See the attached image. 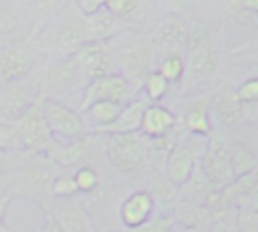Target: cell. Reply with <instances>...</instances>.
<instances>
[{"label": "cell", "mask_w": 258, "mask_h": 232, "mask_svg": "<svg viewBox=\"0 0 258 232\" xmlns=\"http://www.w3.org/2000/svg\"><path fill=\"white\" fill-rule=\"evenodd\" d=\"M60 167L52 163L46 155L24 153L18 169L8 182L6 196L12 200H30L44 208L50 200V184Z\"/></svg>", "instance_id": "1"}, {"label": "cell", "mask_w": 258, "mask_h": 232, "mask_svg": "<svg viewBox=\"0 0 258 232\" xmlns=\"http://www.w3.org/2000/svg\"><path fill=\"white\" fill-rule=\"evenodd\" d=\"M183 50H185L183 77L179 83H181V93H189L191 89L208 83L216 75L220 63L218 40L210 30L202 26H191Z\"/></svg>", "instance_id": "2"}, {"label": "cell", "mask_w": 258, "mask_h": 232, "mask_svg": "<svg viewBox=\"0 0 258 232\" xmlns=\"http://www.w3.org/2000/svg\"><path fill=\"white\" fill-rule=\"evenodd\" d=\"M26 85L34 99H46L60 93H71L87 85L83 71L79 69L77 61L71 56H56L40 69H34L26 79Z\"/></svg>", "instance_id": "3"}, {"label": "cell", "mask_w": 258, "mask_h": 232, "mask_svg": "<svg viewBox=\"0 0 258 232\" xmlns=\"http://www.w3.org/2000/svg\"><path fill=\"white\" fill-rule=\"evenodd\" d=\"M40 48L56 56H71L83 42V14L71 2L54 20H50L40 32Z\"/></svg>", "instance_id": "4"}, {"label": "cell", "mask_w": 258, "mask_h": 232, "mask_svg": "<svg viewBox=\"0 0 258 232\" xmlns=\"http://www.w3.org/2000/svg\"><path fill=\"white\" fill-rule=\"evenodd\" d=\"M42 48L40 38L34 32H28L20 40L2 42L0 44V83H16L24 81L38 63Z\"/></svg>", "instance_id": "5"}, {"label": "cell", "mask_w": 258, "mask_h": 232, "mask_svg": "<svg viewBox=\"0 0 258 232\" xmlns=\"http://www.w3.org/2000/svg\"><path fill=\"white\" fill-rule=\"evenodd\" d=\"M103 151L107 161L121 173H137L147 165L149 139L141 133L105 135Z\"/></svg>", "instance_id": "6"}, {"label": "cell", "mask_w": 258, "mask_h": 232, "mask_svg": "<svg viewBox=\"0 0 258 232\" xmlns=\"http://www.w3.org/2000/svg\"><path fill=\"white\" fill-rule=\"evenodd\" d=\"M113 52L117 63V75H121L129 83V87L135 93H139L145 75L153 71V52L149 46V38L133 34L123 48Z\"/></svg>", "instance_id": "7"}, {"label": "cell", "mask_w": 258, "mask_h": 232, "mask_svg": "<svg viewBox=\"0 0 258 232\" xmlns=\"http://www.w3.org/2000/svg\"><path fill=\"white\" fill-rule=\"evenodd\" d=\"M40 107H42V117L46 121V127L52 139L67 143V141L83 139L91 133L83 115L77 109L69 107L64 101L46 97L40 101Z\"/></svg>", "instance_id": "8"}, {"label": "cell", "mask_w": 258, "mask_h": 232, "mask_svg": "<svg viewBox=\"0 0 258 232\" xmlns=\"http://www.w3.org/2000/svg\"><path fill=\"white\" fill-rule=\"evenodd\" d=\"M206 143H208V139L189 135V137H181V139L167 151L163 173L169 178V182H171L173 186L179 188V186L194 173V169L198 167L200 157H202V153H204V149H206Z\"/></svg>", "instance_id": "9"}, {"label": "cell", "mask_w": 258, "mask_h": 232, "mask_svg": "<svg viewBox=\"0 0 258 232\" xmlns=\"http://www.w3.org/2000/svg\"><path fill=\"white\" fill-rule=\"evenodd\" d=\"M42 99H34L28 109L14 121V127L18 131V139H20V149L24 153H40L44 155V151L50 147V143L54 141L46 121L42 117V107H40Z\"/></svg>", "instance_id": "10"}, {"label": "cell", "mask_w": 258, "mask_h": 232, "mask_svg": "<svg viewBox=\"0 0 258 232\" xmlns=\"http://www.w3.org/2000/svg\"><path fill=\"white\" fill-rule=\"evenodd\" d=\"M200 171L206 176V180L216 186L218 190L234 180L232 163H230V139H216L210 137L206 143V149L198 163Z\"/></svg>", "instance_id": "11"}, {"label": "cell", "mask_w": 258, "mask_h": 232, "mask_svg": "<svg viewBox=\"0 0 258 232\" xmlns=\"http://www.w3.org/2000/svg\"><path fill=\"white\" fill-rule=\"evenodd\" d=\"M73 59L77 61V65L83 71L87 81L109 77V75L117 73L115 52L109 42H83L73 52Z\"/></svg>", "instance_id": "12"}, {"label": "cell", "mask_w": 258, "mask_h": 232, "mask_svg": "<svg viewBox=\"0 0 258 232\" xmlns=\"http://www.w3.org/2000/svg\"><path fill=\"white\" fill-rule=\"evenodd\" d=\"M133 97H137V93L129 87V83L121 77V75H109V77H101V79H93L87 81V85L81 91V105H79V113L83 109H87L89 105L97 103V101H113V103H129Z\"/></svg>", "instance_id": "13"}, {"label": "cell", "mask_w": 258, "mask_h": 232, "mask_svg": "<svg viewBox=\"0 0 258 232\" xmlns=\"http://www.w3.org/2000/svg\"><path fill=\"white\" fill-rule=\"evenodd\" d=\"M60 232H95V224L87 208L77 200H48L44 208Z\"/></svg>", "instance_id": "14"}, {"label": "cell", "mask_w": 258, "mask_h": 232, "mask_svg": "<svg viewBox=\"0 0 258 232\" xmlns=\"http://www.w3.org/2000/svg\"><path fill=\"white\" fill-rule=\"evenodd\" d=\"M189 32H191V26L177 18V16H167L163 18V22L157 26L155 34L151 36L149 40V46H151V52H153V59L155 56H165V54H181V50L185 48V42L189 38Z\"/></svg>", "instance_id": "15"}, {"label": "cell", "mask_w": 258, "mask_h": 232, "mask_svg": "<svg viewBox=\"0 0 258 232\" xmlns=\"http://www.w3.org/2000/svg\"><path fill=\"white\" fill-rule=\"evenodd\" d=\"M30 32V0L0 2V40H20Z\"/></svg>", "instance_id": "16"}, {"label": "cell", "mask_w": 258, "mask_h": 232, "mask_svg": "<svg viewBox=\"0 0 258 232\" xmlns=\"http://www.w3.org/2000/svg\"><path fill=\"white\" fill-rule=\"evenodd\" d=\"M244 105L238 101L236 89L232 83L222 81L214 93H210V119L220 123L222 127H232L242 123Z\"/></svg>", "instance_id": "17"}, {"label": "cell", "mask_w": 258, "mask_h": 232, "mask_svg": "<svg viewBox=\"0 0 258 232\" xmlns=\"http://www.w3.org/2000/svg\"><path fill=\"white\" fill-rule=\"evenodd\" d=\"M181 129L189 135L210 139L214 135V123L210 119V95L191 97L181 111Z\"/></svg>", "instance_id": "18"}, {"label": "cell", "mask_w": 258, "mask_h": 232, "mask_svg": "<svg viewBox=\"0 0 258 232\" xmlns=\"http://www.w3.org/2000/svg\"><path fill=\"white\" fill-rule=\"evenodd\" d=\"M34 101L26 81L6 83L0 87V121L14 123Z\"/></svg>", "instance_id": "19"}, {"label": "cell", "mask_w": 258, "mask_h": 232, "mask_svg": "<svg viewBox=\"0 0 258 232\" xmlns=\"http://www.w3.org/2000/svg\"><path fill=\"white\" fill-rule=\"evenodd\" d=\"M155 212V204L149 194L141 188L131 192L119 206V220L123 228H139L143 226Z\"/></svg>", "instance_id": "20"}, {"label": "cell", "mask_w": 258, "mask_h": 232, "mask_svg": "<svg viewBox=\"0 0 258 232\" xmlns=\"http://www.w3.org/2000/svg\"><path fill=\"white\" fill-rule=\"evenodd\" d=\"M121 32V20L115 18L105 6L93 14L83 16V38L85 42H107Z\"/></svg>", "instance_id": "21"}, {"label": "cell", "mask_w": 258, "mask_h": 232, "mask_svg": "<svg viewBox=\"0 0 258 232\" xmlns=\"http://www.w3.org/2000/svg\"><path fill=\"white\" fill-rule=\"evenodd\" d=\"M175 125H177V117L169 107H165L161 103H149L143 111L139 133L145 139H157V137L169 133Z\"/></svg>", "instance_id": "22"}, {"label": "cell", "mask_w": 258, "mask_h": 232, "mask_svg": "<svg viewBox=\"0 0 258 232\" xmlns=\"http://www.w3.org/2000/svg\"><path fill=\"white\" fill-rule=\"evenodd\" d=\"M173 218V226H179L181 230H208L210 228V216L204 204L191 202V200H175V204L169 210Z\"/></svg>", "instance_id": "23"}, {"label": "cell", "mask_w": 258, "mask_h": 232, "mask_svg": "<svg viewBox=\"0 0 258 232\" xmlns=\"http://www.w3.org/2000/svg\"><path fill=\"white\" fill-rule=\"evenodd\" d=\"M149 105V101L145 97H133L129 103L123 105L121 113L117 115V119L107 125L105 129L101 131H95V133H101V135H119V133H139V125H141V117H143V111L145 107Z\"/></svg>", "instance_id": "24"}, {"label": "cell", "mask_w": 258, "mask_h": 232, "mask_svg": "<svg viewBox=\"0 0 258 232\" xmlns=\"http://www.w3.org/2000/svg\"><path fill=\"white\" fill-rule=\"evenodd\" d=\"M121 109H123L121 103L97 101V103L89 105L87 109H83L81 115H83V119H85L89 131L95 133V131H101V129H105L107 125H111V123L117 119V115L121 113Z\"/></svg>", "instance_id": "25"}, {"label": "cell", "mask_w": 258, "mask_h": 232, "mask_svg": "<svg viewBox=\"0 0 258 232\" xmlns=\"http://www.w3.org/2000/svg\"><path fill=\"white\" fill-rule=\"evenodd\" d=\"M143 190L149 194V198L153 200L155 206L163 208V212H169L171 206L177 200V186H173L163 171H157V173L149 176Z\"/></svg>", "instance_id": "26"}, {"label": "cell", "mask_w": 258, "mask_h": 232, "mask_svg": "<svg viewBox=\"0 0 258 232\" xmlns=\"http://www.w3.org/2000/svg\"><path fill=\"white\" fill-rule=\"evenodd\" d=\"M73 0H30V32L38 34Z\"/></svg>", "instance_id": "27"}, {"label": "cell", "mask_w": 258, "mask_h": 232, "mask_svg": "<svg viewBox=\"0 0 258 232\" xmlns=\"http://www.w3.org/2000/svg\"><path fill=\"white\" fill-rule=\"evenodd\" d=\"M216 190H218V188L212 186V184L206 180V176L200 171V167H196L194 173L177 188V198H179V200H191V202L204 204Z\"/></svg>", "instance_id": "28"}, {"label": "cell", "mask_w": 258, "mask_h": 232, "mask_svg": "<svg viewBox=\"0 0 258 232\" xmlns=\"http://www.w3.org/2000/svg\"><path fill=\"white\" fill-rule=\"evenodd\" d=\"M256 182H258L256 171L244 173V176H236L232 182H228L226 186H222L218 192H220V196L226 202H230L232 206H238L244 198L256 194Z\"/></svg>", "instance_id": "29"}, {"label": "cell", "mask_w": 258, "mask_h": 232, "mask_svg": "<svg viewBox=\"0 0 258 232\" xmlns=\"http://www.w3.org/2000/svg\"><path fill=\"white\" fill-rule=\"evenodd\" d=\"M230 163H232L234 178L252 173L256 171V153L248 143L240 139H230Z\"/></svg>", "instance_id": "30"}, {"label": "cell", "mask_w": 258, "mask_h": 232, "mask_svg": "<svg viewBox=\"0 0 258 232\" xmlns=\"http://www.w3.org/2000/svg\"><path fill=\"white\" fill-rule=\"evenodd\" d=\"M141 89H143V97H145L149 103H159V101L169 93V83L159 75L157 69H153V71H149V73L145 75Z\"/></svg>", "instance_id": "31"}, {"label": "cell", "mask_w": 258, "mask_h": 232, "mask_svg": "<svg viewBox=\"0 0 258 232\" xmlns=\"http://www.w3.org/2000/svg\"><path fill=\"white\" fill-rule=\"evenodd\" d=\"M77 194L73 169H60L50 184V200H71Z\"/></svg>", "instance_id": "32"}, {"label": "cell", "mask_w": 258, "mask_h": 232, "mask_svg": "<svg viewBox=\"0 0 258 232\" xmlns=\"http://www.w3.org/2000/svg\"><path fill=\"white\" fill-rule=\"evenodd\" d=\"M73 178H75L77 192L87 194V196L93 194L101 186V176L95 165H81V167L73 169Z\"/></svg>", "instance_id": "33"}, {"label": "cell", "mask_w": 258, "mask_h": 232, "mask_svg": "<svg viewBox=\"0 0 258 232\" xmlns=\"http://www.w3.org/2000/svg\"><path fill=\"white\" fill-rule=\"evenodd\" d=\"M159 75L171 85V83H179L183 77V54H165L159 59V67H157Z\"/></svg>", "instance_id": "34"}, {"label": "cell", "mask_w": 258, "mask_h": 232, "mask_svg": "<svg viewBox=\"0 0 258 232\" xmlns=\"http://www.w3.org/2000/svg\"><path fill=\"white\" fill-rule=\"evenodd\" d=\"M173 218L169 212H153V216L139 228H125L123 232H169L173 230Z\"/></svg>", "instance_id": "35"}, {"label": "cell", "mask_w": 258, "mask_h": 232, "mask_svg": "<svg viewBox=\"0 0 258 232\" xmlns=\"http://www.w3.org/2000/svg\"><path fill=\"white\" fill-rule=\"evenodd\" d=\"M0 151H6V153L22 151V149H20L18 131H16L14 123H4V121H0Z\"/></svg>", "instance_id": "36"}, {"label": "cell", "mask_w": 258, "mask_h": 232, "mask_svg": "<svg viewBox=\"0 0 258 232\" xmlns=\"http://www.w3.org/2000/svg\"><path fill=\"white\" fill-rule=\"evenodd\" d=\"M141 0H103V6L115 16V18H129L139 8Z\"/></svg>", "instance_id": "37"}, {"label": "cell", "mask_w": 258, "mask_h": 232, "mask_svg": "<svg viewBox=\"0 0 258 232\" xmlns=\"http://www.w3.org/2000/svg\"><path fill=\"white\" fill-rule=\"evenodd\" d=\"M220 8L222 12L236 24H248L250 22V16L242 6H240V0H220Z\"/></svg>", "instance_id": "38"}, {"label": "cell", "mask_w": 258, "mask_h": 232, "mask_svg": "<svg viewBox=\"0 0 258 232\" xmlns=\"http://www.w3.org/2000/svg\"><path fill=\"white\" fill-rule=\"evenodd\" d=\"M236 95H238V101L242 105H256V101H258V79L252 77V79L244 81L236 89Z\"/></svg>", "instance_id": "39"}, {"label": "cell", "mask_w": 258, "mask_h": 232, "mask_svg": "<svg viewBox=\"0 0 258 232\" xmlns=\"http://www.w3.org/2000/svg\"><path fill=\"white\" fill-rule=\"evenodd\" d=\"M73 4L77 6V10L87 16V14H93L97 12L99 8H103V0H73Z\"/></svg>", "instance_id": "40"}, {"label": "cell", "mask_w": 258, "mask_h": 232, "mask_svg": "<svg viewBox=\"0 0 258 232\" xmlns=\"http://www.w3.org/2000/svg\"><path fill=\"white\" fill-rule=\"evenodd\" d=\"M8 206H10V198L6 194L0 196V232H10L8 224H6V212H8Z\"/></svg>", "instance_id": "41"}, {"label": "cell", "mask_w": 258, "mask_h": 232, "mask_svg": "<svg viewBox=\"0 0 258 232\" xmlns=\"http://www.w3.org/2000/svg\"><path fill=\"white\" fill-rule=\"evenodd\" d=\"M36 232H60V230H58V226L52 222V218H50L46 212H42V224H40V228H38Z\"/></svg>", "instance_id": "42"}, {"label": "cell", "mask_w": 258, "mask_h": 232, "mask_svg": "<svg viewBox=\"0 0 258 232\" xmlns=\"http://www.w3.org/2000/svg\"><path fill=\"white\" fill-rule=\"evenodd\" d=\"M240 6H242L248 14H256V12H258V0H240Z\"/></svg>", "instance_id": "43"}, {"label": "cell", "mask_w": 258, "mask_h": 232, "mask_svg": "<svg viewBox=\"0 0 258 232\" xmlns=\"http://www.w3.org/2000/svg\"><path fill=\"white\" fill-rule=\"evenodd\" d=\"M169 2H171L173 6H181V4H183V0H169Z\"/></svg>", "instance_id": "44"}, {"label": "cell", "mask_w": 258, "mask_h": 232, "mask_svg": "<svg viewBox=\"0 0 258 232\" xmlns=\"http://www.w3.org/2000/svg\"><path fill=\"white\" fill-rule=\"evenodd\" d=\"M0 87H2V83H0Z\"/></svg>", "instance_id": "45"}, {"label": "cell", "mask_w": 258, "mask_h": 232, "mask_svg": "<svg viewBox=\"0 0 258 232\" xmlns=\"http://www.w3.org/2000/svg\"><path fill=\"white\" fill-rule=\"evenodd\" d=\"M0 2H2V0H0Z\"/></svg>", "instance_id": "46"}, {"label": "cell", "mask_w": 258, "mask_h": 232, "mask_svg": "<svg viewBox=\"0 0 258 232\" xmlns=\"http://www.w3.org/2000/svg\"><path fill=\"white\" fill-rule=\"evenodd\" d=\"M113 232H115V230H113Z\"/></svg>", "instance_id": "47"}]
</instances>
